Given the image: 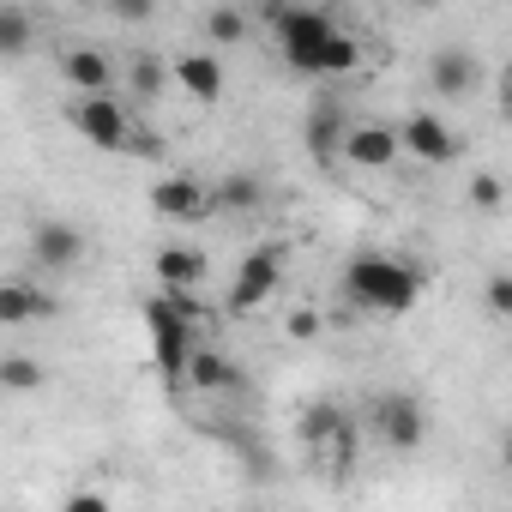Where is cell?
I'll use <instances>...</instances> for the list:
<instances>
[{
    "instance_id": "1",
    "label": "cell",
    "mask_w": 512,
    "mask_h": 512,
    "mask_svg": "<svg viewBox=\"0 0 512 512\" xmlns=\"http://www.w3.org/2000/svg\"><path fill=\"white\" fill-rule=\"evenodd\" d=\"M344 296L350 308L362 314H386V320H404L416 302H422V272L392 260V253H356L350 272H344Z\"/></svg>"
},
{
    "instance_id": "2",
    "label": "cell",
    "mask_w": 512,
    "mask_h": 512,
    "mask_svg": "<svg viewBox=\"0 0 512 512\" xmlns=\"http://www.w3.org/2000/svg\"><path fill=\"white\" fill-rule=\"evenodd\" d=\"M145 326H151L157 374H163L169 386H181V380H187V362H193V350H199V338H193L199 320H187L169 296H151V302H145Z\"/></svg>"
},
{
    "instance_id": "3",
    "label": "cell",
    "mask_w": 512,
    "mask_h": 512,
    "mask_svg": "<svg viewBox=\"0 0 512 512\" xmlns=\"http://www.w3.org/2000/svg\"><path fill=\"white\" fill-rule=\"evenodd\" d=\"M272 31H278V49H284L290 73H308V79H314V61H320L326 37H332L338 25H332L320 7H284V13L272 19Z\"/></svg>"
},
{
    "instance_id": "4",
    "label": "cell",
    "mask_w": 512,
    "mask_h": 512,
    "mask_svg": "<svg viewBox=\"0 0 512 512\" xmlns=\"http://www.w3.org/2000/svg\"><path fill=\"white\" fill-rule=\"evenodd\" d=\"M368 422H374L380 446H392V452H416L422 434H428V416H422V398L416 392H380L368 404Z\"/></svg>"
},
{
    "instance_id": "5",
    "label": "cell",
    "mask_w": 512,
    "mask_h": 512,
    "mask_svg": "<svg viewBox=\"0 0 512 512\" xmlns=\"http://www.w3.org/2000/svg\"><path fill=\"white\" fill-rule=\"evenodd\" d=\"M278 278H284V241H266V247H253L247 260H241V272H235V284H229V314H253L272 290H278Z\"/></svg>"
},
{
    "instance_id": "6",
    "label": "cell",
    "mask_w": 512,
    "mask_h": 512,
    "mask_svg": "<svg viewBox=\"0 0 512 512\" xmlns=\"http://www.w3.org/2000/svg\"><path fill=\"white\" fill-rule=\"evenodd\" d=\"M73 127H79V139H91L103 151H127L133 145V121H127V109L109 91H85L73 103Z\"/></svg>"
},
{
    "instance_id": "7",
    "label": "cell",
    "mask_w": 512,
    "mask_h": 512,
    "mask_svg": "<svg viewBox=\"0 0 512 512\" xmlns=\"http://www.w3.org/2000/svg\"><path fill=\"white\" fill-rule=\"evenodd\" d=\"M31 260H37V272H73V266L85 260V235H79L73 223L49 217V223L31 229Z\"/></svg>"
},
{
    "instance_id": "8",
    "label": "cell",
    "mask_w": 512,
    "mask_h": 512,
    "mask_svg": "<svg viewBox=\"0 0 512 512\" xmlns=\"http://www.w3.org/2000/svg\"><path fill=\"white\" fill-rule=\"evenodd\" d=\"M398 151H404V133L386 121H356L344 139V163H356V169H392Z\"/></svg>"
},
{
    "instance_id": "9",
    "label": "cell",
    "mask_w": 512,
    "mask_h": 512,
    "mask_svg": "<svg viewBox=\"0 0 512 512\" xmlns=\"http://www.w3.org/2000/svg\"><path fill=\"white\" fill-rule=\"evenodd\" d=\"M151 211H157V217H175V223H193V217L217 211V199H211V187L193 181V175H163V181L151 187Z\"/></svg>"
},
{
    "instance_id": "10",
    "label": "cell",
    "mask_w": 512,
    "mask_h": 512,
    "mask_svg": "<svg viewBox=\"0 0 512 512\" xmlns=\"http://www.w3.org/2000/svg\"><path fill=\"white\" fill-rule=\"evenodd\" d=\"M398 133H404V151H410L416 163H452V157H458L452 127H446L440 115H428V109H416L410 121H398Z\"/></svg>"
},
{
    "instance_id": "11",
    "label": "cell",
    "mask_w": 512,
    "mask_h": 512,
    "mask_svg": "<svg viewBox=\"0 0 512 512\" xmlns=\"http://www.w3.org/2000/svg\"><path fill=\"white\" fill-rule=\"evenodd\" d=\"M476 79H482V67H476V55L470 49H434L428 55V85H434V97H470L476 91Z\"/></svg>"
},
{
    "instance_id": "12",
    "label": "cell",
    "mask_w": 512,
    "mask_h": 512,
    "mask_svg": "<svg viewBox=\"0 0 512 512\" xmlns=\"http://www.w3.org/2000/svg\"><path fill=\"white\" fill-rule=\"evenodd\" d=\"M61 79L85 97V91H109L115 85V61L103 55V49H67L61 55Z\"/></svg>"
},
{
    "instance_id": "13",
    "label": "cell",
    "mask_w": 512,
    "mask_h": 512,
    "mask_svg": "<svg viewBox=\"0 0 512 512\" xmlns=\"http://www.w3.org/2000/svg\"><path fill=\"white\" fill-rule=\"evenodd\" d=\"M151 272H157L163 290H199V278H205V253H199V247H157Z\"/></svg>"
},
{
    "instance_id": "14",
    "label": "cell",
    "mask_w": 512,
    "mask_h": 512,
    "mask_svg": "<svg viewBox=\"0 0 512 512\" xmlns=\"http://www.w3.org/2000/svg\"><path fill=\"white\" fill-rule=\"evenodd\" d=\"M344 139H350V121L332 109V103H320L314 115H308V151H314V163H338L344 157Z\"/></svg>"
},
{
    "instance_id": "15",
    "label": "cell",
    "mask_w": 512,
    "mask_h": 512,
    "mask_svg": "<svg viewBox=\"0 0 512 512\" xmlns=\"http://www.w3.org/2000/svg\"><path fill=\"white\" fill-rule=\"evenodd\" d=\"M49 314H55V296L31 290L25 278H13L0 290V326H31V320H49Z\"/></svg>"
},
{
    "instance_id": "16",
    "label": "cell",
    "mask_w": 512,
    "mask_h": 512,
    "mask_svg": "<svg viewBox=\"0 0 512 512\" xmlns=\"http://www.w3.org/2000/svg\"><path fill=\"white\" fill-rule=\"evenodd\" d=\"M344 428H350V410L332 404V398H314V404L302 410V446H308V452H326Z\"/></svg>"
},
{
    "instance_id": "17",
    "label": "cell",
    "mask_w": 512,
    "mask_h": 512,
    "mask_svg": "<svg viewBox=\"0 0 512 512\" xmlns=\"http://www.w3.org/2000/svg\"><path fill=\"white\" fill-rule=\"evenodd\" d=\"M175 79H181V91L199 97V103H217V97H223V61H217V55H181V61H175Z\"/></svg>"
},
{
    "instance_id": "18",
    "label": "cell",
    "mask_w": 512,
    "mask_h": 512,
    "mask_svg": "<svg viewBox=\"0 0 512 512\" xmlns=\"http://www.w3.org/2000/svg\"><path fill=\"white\" fill-rule=\"evenodd\" d=\"M187 380H193V392H235L241 386V368L223 356V350H193V362H187Z\"/></svg>"
},
{
    "instance_id": "19",
    "label": "cell",
    "mask_w": 512,
    "mask_h": 512,
    "mask_svg": "<svg viewBox=\"0 0 512 512\" xmlns=\"http://www.w3.org/2000/svg\"><path fill=\"white\" fill-rule=\"evenodd\" d=\"M356 67H362V43H356L350 31H332L326 49H320V61H314V79H344V73H356Z\"/></svg>"
},
{
    "instance_id": "20",
    "label": "cell",
    "mask_w": 512,
    "mask_h": 512,
    "mask_svg": "<svg viewBox=\"0 0 512 512\" xmlns=\"http://www.w3.org/2000/svg\"><path fill=\"white\" fill-rule=\"evenodd\" d=\"M211 199H217V211H253L266 199V187H260V175H223Z\"/></svg>"
},
{
    "instance_id": "21",
    "label": "cell",
    "mask_w": 512,
    "mask_h": 512,
    "mask_svg": "<svg viewBox=\"0 0 512 512\" xmlns=\"http://www.w3.org/2000/svg\"><path fill=\"white\" fill-rule=\"evenodd\" d=\"M31 49V13L25 7H0V55H25Z\"/></svg>"
},
{
    "instance_id": "22",
    "label": "cell",
    "mask_w": 512,
    "mask_h": 512,
    "mask_svg": "<svg viewBox=\"0 0 512 512\" xmlns=\"http://www.w3.org/2000/svg\"><path fill=\"white\" fill-rule=\"evenodd\" d=\"M127 79H133V91H139V97H157V91H163V85L175 79V67H163L157 55H133Z\"/></svg>"
},
{
    "instance_id": "23",
    "label": "cell",
    "mask_w": 512,
    "mask_h": 512,
    "mask_svg": "<svg viewBox=\"0 0 512 512\" xmlns=\"http://www.w3.org/2000/svg\"><path fill=\"white\" fill-rule=\"evenodd\" d=\"M49 374L31 362V356H7V362H0V386H7V392H37Z\"/></svg>"
},
{
    "instance_id": "24",
    "label": "cell",
    "mask_w": 512,
    "mask_h": 512,
    "mask_svg": "<svg viewBox=\"0 0 512 512\" xmlns=\"http://www.w3.org/2000/svg\"><path fill=\"white\" fill-rule=\"evenodd\" d=\"M464 199H470L476 211H500V205H506V187H500V175H488V169H482V175H470Z\"/></svg>"
},
{
    "instance_id": "25",
    "label": "cell",
    "mask_w": 512,
    "mask_h": 512,
    "mask_svg": "<svg viewBox=\"0 0 512 512\" xmlns=\"http://www.w3.org/2000/svg\"><path fill=\"white\" fill-rule=\"evenodd\" d=\"M205 31H211V43H223V49H229V43H241V37H247V19H241L235 7H217V13L205 19Z\"/></svg>"
},
{
    "instance_id": "26",
    "label": "cell",
    "mask_w": 512,
    "mask_h": 512,
    "mask_svg": "<svg viewBox=\"0 0 512 512\" xmlns=\"http://www.w3.org/2000/svg\"><path fill=\"white\" fill-rule=\"evenodd\" d=\"M482 308H488L494 320H512V272H494V278L482 284Z\"/></svg>"
},
{
    "instance_id": "27",
    "label": "cell",
    "mask_w": 512,
    "mask_h": 512,
    "mask_svg": "<svg viewBox=\"0 0 512 512\" xmlns=\"http://www.w3.org/2000/svg\"><path fill=\"white\" fill-rule=\"evenodd\" d=\"M103 7H109L115 19H127V25H145V19L157 13V0H103Z\"/></svg>"
},
{
    "instance_id": "28",
    "label": "cell",
    "mask_w": 512,
    "mask_h": 512,
    "mask_svg": "<svg viewBox=\"0 0 512 512\" xmlns=\"http://www.w3.org/2000/svg\"><path fill=\"white\" fill-rule=\"evenodd\" d=\"M284 332H290V338H302V344H308V338H320V314H314V308H296V314H290V320H284Z\"/></svg>"
},
{
    "instance_id": "29",
    "label": "cell",
    "mask_w": 512,
    "mask_h": 512,
    "mask_svg": "<svg viewBox=\"0 0 512 512\" xmlns=\"http://www.w3.org/2000/svg\"><path fill=\"white\" fill-rule=\"evenodd\" d=\"M61 512H109V494L79 488V494H67V500H61Z\"/></svg>"
},
{
    "instance_id": "30",
    "label": "cell",
    "mask_w": 512,
    "mask_h": 512,
    "mask_svg": "<svg viewBox=\"0 0 512 512\" xmlns=\"http://www.w3.org/2000/svg\"><path fill=\"white\" fill-rule=\"evenodd\" d=\"M494 85H500V121H512V67H500Z\"/></svg>"
},
{
    "instance_id": "31",
    "label": "cell",
    "mask_w": 512,
    "mask_h": 512,
    "mask_svg": "<svg viewBox=\"0 0 512 512\" xmlns=\"http://www.w3.org/2000/svg\"><path fill=\"white\" fill-rule=\"evenodd\" d=\"M500 458H506V476H512V434H506V446H500Z\"/></svg>"
},
{
    "instance_id": "32",
    "label": "cell",
    "mask_w": 512,
    "mask_h": 512,
    "mask_svg": "<svg viewBox=\"0 0 512 512\" xmlns=\"http://www.w3.org/2000/svg\"><path fill=\"white\" fill-rule=\"evenodd\" d=\"M404 7H434V0H404Z\"/></svg>"
}]
</instances>
